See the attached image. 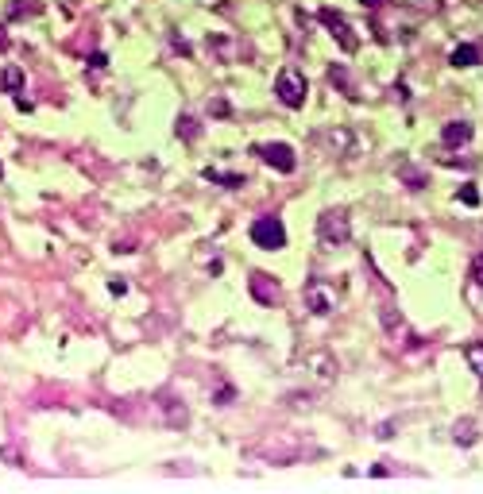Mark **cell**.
Listing matches in <instances>:
<instances>
[{
  "instance_id": "obj_9",
  "label": "cell",
  "mask_w": 483,
  "mask_h": 494,
  "mask_svg": "<svg viewBox=\"0 0 483 494\" xmlns=\"http://www.w3.org/2000/svg\"><path fill=\"white\" fill-rule=\"evenodd\" d=\"M449 62H453L456 70H472V66H480V47L464 43V47H456L453 54H449Z\"/></svg>"
},
{
  "instance_id": "obj_18",
  "label": "cell",
  "mask_w": 483,
  "mask_h": 494,
  "mask_svg": "<svg viewBox=\"0 0 483 494\" xmlns=\"http://www.w3.org/2000/svg\"><path fill=\"white\" fill-rule=\"evenodd\" d=\"M109 290H112V294H124L128 286H124V278H112V282H109Z\"/></svg>"
},
{
  "instance_id": "obj_20",
  "label": "cell",
  "mask_w": 483,
  "mask_h": 494,
  "mask_svg": "<svg viewBox=\"0 0 483 494\" xmlns=\"http://www.w3.org/2000/svg\"><path fill=\"white\" fill-rule=\"evenodd\" d=\"M0 174H4V166H0Z\"/></svg>"
},
{
  "instance_id": "obj_16",
  "label": "cell",
  "mask_w": 483,
  "mask_h": 494,
  "mask_svg": "<svg viewBox=\"0 0 483 494\" xmlns=\"http://www.w3.org/2000/svg\"><path fill=\"white\" fill-rule=\"evenodd\" d=\"M456 197H460L464 205H480V194H475V185H460V194H456Z\"/></svg>"
},
{
  "instance_id": "obj_2",
  "label": "cell",
  "mask_w": 483,
  "mask_h": 494,
  "mask_svg": "<svg viewBox=\"0 0 483 494\" xmlns=\"http://www.w3.org/2000/svg\"><path fill=\"white\" fill-rule=\"evenodd\" d=\"M306 93H309V85H306V78H302L298 70H282V74H278L275 97L282 101L286 108H302L306 105Z\"/></svg>"
},
{
  "instance_id": "obj_10",
  "label": "cell",
  "mask_w": 483,
  "mask_h": 494,
  "mask_svg": "<svg viewBox=\"0 0 483 494\" xmlns=\"http://www.w3.org/2000/svg\"><path fill=\"white\" fill-rule=\"evenodd\" d=\"M453 440L460 448H472L475 444V421H472V417H464V421H456V425H453Z\"/></svg>"
},
{
  "instance_id": "obj_8",
  "label": "cell",
  "mask_w": 483,
  "mask_h": 494,
  "mask_svg": "<svg viewBox=\"0 0 483 494\" xmlns=\"http://www.w3.org/2000/svg\"><path fill=\"white\" fill-rule=\"evenodd\" d=\"M333 294L321 286V282H309V290H306V305H309V313H317V317H325L329 309H333Z\"/></svg>"
},
{
  "instance_id": "obj_7",
  "label": "cell",
  "mask_w": 483,
  "mask_h": 494,
  "mask_svg": "<svg viewBox=\"0 0 483 494\" xmlns=\"http://www.w3.org/2000/svg\"><path fill=\"white\" fill-rule=\"evenodd\" d=\"M472 124L468 120H453V124H444L441 127V143L444 147H464V143H472Z\"/></svg>"
},
{
  "instance_id": "obj_15",
  "label": "cell",
  "mask_w": 483,
  "mask_h": 494,
  "mask_svg": "<svg viewBox=\"0 0 483 494\" xmlns=\"http://www.w3.org/2000/svg\"><path fill=\"white\" fill-rule=\"evenodd\" d=\"M178 136H182V139H194V136H198V120H194V116H182V120H178Z\"/></svg>"
},
{
  "instance_id": "obj_4",
  "label": "cell",
  "mask_w": 483,
  "mask_h": 494,
  "mask_svg": "<svg viewBox=\"0 0 483 494\" xmlns=\"http://www.w3.org/2000/svg\"><path fill=\"white\" fill-rule=\"evenodd\" d=\"M259 151V158H263L267 166H275L278 174H294V166H298V158H294V151L286 143H263V147H256Z\"/></svg>"
},
{
  "instance_id": "obj_13",
  "label": "cell",
  "mask_w": 483,
  "mask_h": 494,
  "mask_svg": "<svg viewBox=\"0 0 483 494\" xmlns=\"http://www.w3.org/2000/svg\"><path fill=\"white\" fill-rule=\"evenodd\" d=\"M205 178H209V182H220V185H228V189H236V185H244V174H220V170H205Z\"/></svg>"
},
{
  "instance_id": "obj_12",
  "label": "cell",
  "mask_w": 483,
  "mask_h": 494,
  "mask_svg": "<svg viewBox=\"0 0 483 494\" xmlns=\"http://www.w3.org/2000/svg\"><path fill=\"white\" fill-rule=\"evenodd\" d=\"M464 359H468V367H472L475 375L483 378V340H475V344H468V348H464Z\"/></svg>"
},
{
  "instance_id": "obj_6",
  "label": "cell",
  "mask_w": 483,
  "mask_h": 494,
  "mask_svg": "<svg viewBox=\"0 0 483 494\" xmlns=\"http://www.w3.org/2000/svg\"><path fill=\"white\" fill-rule=\"evenodd\" d=\"M321 23L325 28H333V35H336V43L345 50H356V35H352V23L340 16V12H329V8H321Z\"/></svg>"
},
{
  "instance_id": "obj_17",
  "label": "cell",
  "mask_w": 483,
  "mask_h": 494,
  "mask_svg": "<svg viewBox=\"0 0 483 494\" xmlns=\"http://www.w3.org/2000/svg\"><path fill=\"white\" fill-rule=\"evenodd\" d=\"M472 282L483 286V255H475V263H472Z\"/></svg>"
},
{
  "instance_id": "obj_5",
  "label": "cell",
  "mask_w": 483,
  "mask_h": 494,
  "mask_svg": "<svg viewBox=\"0 0 483 494\" xmlns=\"http://www.w3.org/2000/svg\"><path fill=\"white\" fill-rule=\"evenodd\" d=\"M251 298H256L259 305H278V298H282V290H278V282L271 278V274L256 271V274H251Z\"/></svg>"
},
{
  "instance_id": "obj_11",
  "label": "cell",
  "mask_w": 483,
  "mask_h": 494,
  "mask_svg": "<svg viewBox=\"0 0 483 494\" xmlns=\"http://www.w3.org/2000/svg\"><path fill=\"white\" fill-rule=\"evenodd\" d=\"M329 81H333L340 93H345L348 101H356V93H352V81H348V70L345 66H329Z\"/></svg>"
},
{
  "instance_id": "obj_1",
  "label": "cell",
  "mask_w": 483,
  "mask_h": 494,
  "mask_svg": "<svg viewBox=\"0 0 483 494\" xmlns=\"http://www.w3.org/2000/svg\"><path fill=\"white\" fill-rule=\"evenodd\" d=\"M251 243H256V247H267V251H278V247H286V228H282V220H278L275 213L256 216V220H251Z\"/></svg>"
},
{
  "instance_id": "obj_19",
  "label": "cell",
  "mask_w": 483,
  "mask_h": 494,
  "mask_svg": "<svg viewBox=\"0 0 483 494\" xmlns=\"http://www.w3.org/2000/svg\"><path fill=\"white\" fill-rule=\"evenodd\" d=\"M364 4H367V8H379V4H383V0H364Z\"/></svg>"
},
{
  "instance_id": "obj_14",
  "label": "cell",
  "mask_w": 483,
  "mask_h": 494,
  "mask_svg": "<svg viewBox=\"0 0 483 494\" xmlns=\"http://www.w3.org/2000/svg\"><path fill=\"white\" fill-rule=\"evenodd\" d=\"M0 85H4V89H12V93H20V85H23V74H20L16 66H8L4 74H0Z\"/></svg>"
},
{
  "instance_id": "obj_3",
  "label": "cell",
  "mask_w": 483,
  "mask_h": 494,
  "mask_svg": "<svg viewBox=\"0 0 483 494\" xmlns=\"http://www.w3.org/2000/svg\"><path fill=\"white\" fill-rule=\"evenodd\" d=\"M348 232H352V224H348L345 209H329V213H321V220H317V236H321V243H345Z\"/></svg>"
},
{
  "instance_id": "obj_21",
  "label": "cell",
  "mask_w": 483,
  "mask_h": 494,
  "mask_svg": "<svg viewBox=\"0 0 483 494\" xmlns=\"http://www.w3.org/2000/svg\"><path fill=\"white\" fill-rule=\"evenodd\" d=\"M0 47H4V39H0Z\"/></svg>"
}]
</instances>
